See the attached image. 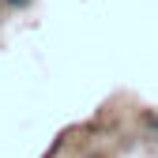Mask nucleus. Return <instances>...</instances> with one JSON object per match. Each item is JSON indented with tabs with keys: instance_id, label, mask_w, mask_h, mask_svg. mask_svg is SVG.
Masks as SVG:
<instances>
[{
	"instance_id": "f257e3e1",
	"label": "nucleus",
	"mask_w": 158,
	"mask_h": 158,
	"mask_svg": "<svg viewBox=\"0 0 158 158\" xmlns=\"http://www.w3.org/2000/svg\"><path fill=\"white\" fill-rule=\"evenodd\" d=\"M143 121H147V128H154V132H158V113H147Z\"/></svg>"
},
{
	"instance_id": "f03ea898",
	"label": "nucleus",
	"mask_w": 158,
	"mask_h": 158,
	"mask_svg": "<svg viewBox=\"0 0 158 158\" xmlns=\"http://www.w3.org/2000/svg\"><path fill=\"white\" fill-rule=\"evenodd\" d=\"M4 4H8V8H27L30 0H4Z\"/></svg>"
}]
</instances>
